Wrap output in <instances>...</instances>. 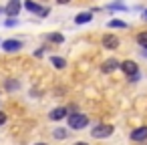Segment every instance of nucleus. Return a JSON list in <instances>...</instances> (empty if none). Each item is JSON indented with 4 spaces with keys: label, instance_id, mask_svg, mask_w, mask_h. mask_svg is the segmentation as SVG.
Here are the masks:
<instances>
[{
    "label": "nucleus",
    "instance_id": "obj_1",
    "mask_svg": "<svg viewBox=\"0 0 147 145\" xmlns=\"http://www.w3.org/2000/svg\"><path fill=\"white\" fill-rule=\"evenodd\" d=\"M89 125V117L87 115H83V113H73L71 117H69V127L71 129H85Z\"/></svg>",
    "mask_w": 147,
    "mask_h": 145
},
{
    "label": "nucleus",
    "instance_id": "obj_2",
    "mask_svg": "<svg viewBox=\"0 0 147 145\" xmlns=\"http://www.w3.org/2000/svg\"><path fill=\"white\" fill-rule=\"evenodd\" d=\"M113 125H97L93 131H91V135L95 137V139H105V137H111L113 135Z\"/></svg>",
    "mask_w": 147,
    "mask_h": 145
},
{
    "label": "nucleus",
    "instance_id": "obj_3",
    "mask_svg": "<svg viewBox=\"0 0 147 145\" xmlns=\"http://www.w3.org/2000/svg\"><path fill=\"white\" fill-rule=\"evenodd\" d=\"M119 69H121L127 77H133V75H137V73H139V67H137V63H135V61H123Z\"/></svg>",
    "mask_w": 147,
    "mask_h": 145
},
{
    "label": "nucleus",
    "instance_id": "obj_4",
    "mask_svg": "<svg viewBox=\"0 0 147 145\" xmlns=\"http://www.w3.org/2000/svg\"><path fill=\"white\" fill-rule=\"evenodd\" d=\"M24 8L28 10V12H34V14H38V16H47L51 10L49 8H42V6H38L36 2H30V0H26L24 2Z\"/></svg>",
    "mask_w": 147,
    "mask_h": 145
},
{
    "label": "nucleus",
    "instance_id": "obj_5",
    "mask_svg": "<svg viewBox=\"0 0 147 145\" xmlns=\"http://www.w3.org/2000/svg\"><path fill=\"white\" fill-rule=\"evenodd\" d=\"M2 49H4L6 53H14V51L22 49V42H20V40H14V38H8V40L2 42Z\"/></svg>",
    "mask_w": 147,
    "mask_h": 145
},
{
    "label": "nucleus",
    "instance_id": "obj_6",
    "mask_svg": "<svg viewBox=\"0 0 147 145\" xmlns=\"http://www.w3.org/2000/svg\"><path fill=\"white\" fill-rule=\"evenodd\" d=\"M4 12H6V16H18V12H20V2H18V0H10L8 6L4 8Z\"/></svg>",
    "mask_w": 147,
    "mask_h": 145
},
{
    "label": "nucleus",
    "instance_id": "obj_7",
    "mask_svg": "<svg viewBox=\"0 0 147 145\" xmlns=\"http://www.w3.org/2000/svg\"><path fill=\"white\" fill-rule=\"evenodd\" d=\"M103 47L105 49H117L119 47V38L115 34H105L103 36Z\"/></svg>",
    "mask_w": 147,
    "mask_h": 145
},
{
    "label": "nucleus",
    "instance_id": "obj_8",
    "mask_svg": "<svg viewBox=\"0 0 147 145\" xmlns=\"http://www.w3.org/2000/svg\"><path fill=\"white\" fill-rule=\"evenodd\" d=\"M131 139L133 141H145L147 139V127H137L131 131Z\"/></svg>",
    "mask_w": 147,
    "mask_h": 145
},
{
    "label": "nucleus",
    "instance_id": "obj_9",
    "mask_svg": "<svg viewBox=\"0 0 147 145\" xmlns=\"http://www.w3.org/2000/svg\"><path fill=\"white\" fill-rule=\"evenodd\" d=\"M49 117H51L53 121H61V119H65V117H67V107H57V109H53Z\"/></svg>",
    "mask_w": 147,
    "mask_h": 145
},
{
    "label": "nucleus",
    "instance_id": "obj_10",
    "mask_svg": "<svg viewBox=\"0 0 147 145\" xmlns=\"http://www.w3.org/2000/svg\"><path fill=\"white\" fill-rule=\"evenodd\" d=\"M119 67H121V63L115 61V59H111V61H107V63L103 65V73H113V71L119 69Z\"/></svg>",
    "mask_w": 147,
    "mask_h": 145
},
{
    "label": "nucleus",
    "instance_id": "obj_11",
    "mask_svg": "<svg viewBox=\"0 0 147 145\" xmlns=\"http://www.w3.org/2000/svg\"><path fill=\"white\" fill-rule=\"evenodd\" d=\"M91 18H93L91 12H81V14L75 18V22H77V24H87V22H91Z\"/></svg>",
    "mask_w": 147,
    "mask_h": 145
},
{
    "label": "nucleus",
    "instance_id": "obj_12",
    "mask_svg": "<svg viewBox=\"0 0 147 145\" xmlns=\"http://www.w3.org/2000/svg\"><path fill=\"white\" fill-rule=\"evenodd\" d=\"M51 63L55 65V69H65V59H61V57H51Z\"/></svg>",
    "mask_w": 147,
    "mask_h": 145
},
{
    "label": "nucleus",
    "instance_id": "obj_13",
    "mask_svg": "<svg viewBox=\"0 0 147 145\" xmlns=\"http://www.w3.org/2000/svg\"><path fill=\"white\" fill-rule=\"evenodd\" d=\"M137 45L143 47V49H147V32H139L137 34Z\"/></svg>",
    "mask_w": 147,
    "mask_h": 145
},
{
    "label": "nucleus",
    "instance_id": "obj_14",
    "mask_svg": "<svg viewBox=\"0 0 147 145\" xmlns=\"http://www.w3.org/2000/svg\"><path fill=\"white\" fill-rule=\"evenodd\" d=\"M49 40H51V42H63V40H65V36H63V34H59V32H53V34H49Z\"/></svg>",
    "mask_w": 147,
    "mask_h": 145
},
{
    "label": "nucleus",
    "instance_id": "obj_15",
    "mask_svg": "<svg viewBox=\"0 0 147 145\" xmlns=\"http://www.w3.org/2000/svg\"><path fill=\"white\" fill-rule=\"evenodd\" d=\"M109 28H127V24L121 22V20H111L109 22Z\"/></svg>",
    "mask_w": 147,
    "mask_h": 145
},
{
    "label": "nucleus",
    "instance_id": "obj_16",
    "mask_svg": "<svg viewBox=\"0 0 147 145\" xmlns=\"http://www.w3.org/2000/svg\"><path fill=\"white\" fill-rule=\"evenodd\" d=\"M55 137H57V139H65V137H67V131H61V129H57V131H55Z\"/></svg>",
    "mask_w": 147,
    "mask_h": 145
},
{
    "label": "nucleus",
    "instance_id": "obj_17",
    "mask_svg": "<svg viewBox=\"0 0 147 145\" xmlns=\"http://www.w3.org/2000/svg\"><path fill=\"white\" fill-rule=\"evenodd\" d=\"M4 123H6V113L0 111V125H4Z\"/></svg>",
    "mask_w": 147,
    "mask_h": 145
},
{
    "label": "nucleus",
    "instance_id": "obj_18",
    "mask_svg": "<svg viewBox=\"0 0 147 145\" xmlns=\"http://www.w3.org/2000/svg\"><path fill=\"white\" fill-rule=\"evenodd\" d=\"M6 24H8V26H14V24H16V20H12V18H8V20H6Z\"/></svg>",
    "mask_w": 147,
    "mask_h": 145
},
{
    "label": "nucleus",
    "instance_id": "obj_19",
    "mask_svg": "<svg viewBox=\"0 0 147 145\" xmlns=\"http://www.w3.org/2000/svg\"><path fill=\"white\" fill-rule=\"evenodd\" d=\"M59 4H67V2H71V0H57Z\"/></svg>",
    "mask_w": 147,
    "mask_h": 145
},
{
    "label": "nucleus",
    "instance_id": "obj_20",
    "mask_svg": "<svg viewBox=\"0 0 147 145\" xmlns=\"http://www.w3.org/2000/svg\"><path fill=\"white\" fill-rule=\"evenodd\" d=\"M75 145H89V143H85V141H77Z\"/></svg>",
    "mask_w": 147,
    "mask_h": 145
},
{
    "label": "nucleus",
    "instance_id": "obj_21",
    "mask_svg": "<svg viewBox=\"0 0 147 145\" xmlns=\"http://www.w3.org/2000/svg\"><path fill=\"white\" fill-rule=\"evenodd\" d=\"M36 145H47V143H36Z\"/></svg>",
    "mask_w": 147,
    "mask_h": 145
},
{
    "label": "nucleus",
    "instance_id": "obj_22",
    "mask_svg": "<svg viewBox=\"0 0 147 145\" xmlns=\"http://www.w3.org/2000/svg\"><path fill=\"white\" fill-rule=\"evenodd\" d=\"M145 16H147V10H145Z\"/></svg>",
    "mask_w": 147,
    "mask_h": 145
}]
</instances>
